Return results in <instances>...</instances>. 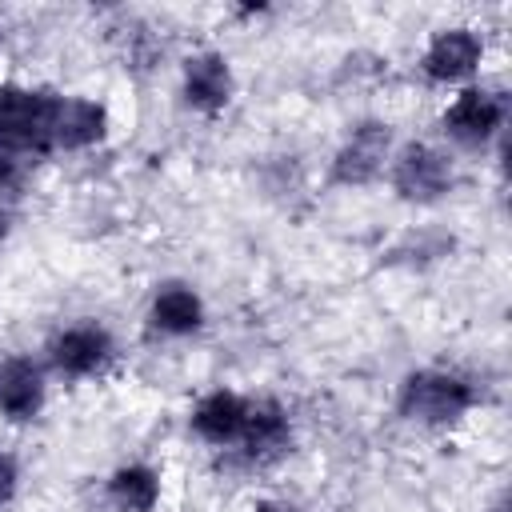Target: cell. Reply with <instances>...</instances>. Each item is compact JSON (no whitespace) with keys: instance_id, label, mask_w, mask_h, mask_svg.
Listing matches in <instances>:
<instances>
[{"instance_id":"obj_6","label":"cell","mask_w":512,"mask_h":512,"mask_svg":"<svg viewBox=\"0 0 512 512\" xmlns=\"http://www.w3.org/2000/svg\"><path fill=\"white\" fill-rule=\"evenodd\" d=\"M508 120V96L492 84H464L440 112V128L460 148H484L504 132Z\"/></svg>"},{"instance_id":"obj_4","label":"cell","mask_w":512,"mask_h":512,"mask_svg":"<svg viewBox=\"0 0 512 512\" xmlns=\"http://www.w3.org/2000/svg\"><path fill=\"white\" fill-rule=\"evenodd\" d=\"M392 148H396V136H392L388 120H376V116L356 120L328 160V184H336V188L376 184L392 160Z\"/></svg>"},{"instance_id":"obj_16","label":"cell","mask_w":512,"mask_h":512,"mask_svg":"<svg viewBox=\"0 0 512 512\" xmlns=\"http://www.w3.org/2000/svg\"><path fill=\"white\" fill-rule=\"evenodd\" d=\"M124 56H128L136 68H152V64L164 56V44L156 40L152 28H132V32H128V48H124Z\"/></svg>"},{"instance_id":"obj_3","label":"cell","mask_w":512,"mask_h":512,"mask_svg":"<svg viewBox=\"0 0 512 512\" xmlns=\"http://www.w3.org/2000/svg\"><path fill=\"white\" fill-rule=\"evenodd\" d=\"M384 176L404 204L424 208V204L444 200L456 188V160L432 140H404L400 148H392Z\"/></svg>"},{"instance_id":"obj_8","label":"cell","mask_w":512,"mask_h":512,"mask_svg":"<svg viewBox=\"0 0 512 512\" xmlns=\"http://www.w3.org/2000/svg\"><path fill=\"white\" fill-rule=\"evenodd\" d=\"M180 96L200 116H220L236 96L232 60L220 48H196L180 60Z\"/></svg>"},{"instance_id":"obj_7","label":"cell","mask_w":512,"mask_h":512,"mask_svg":"<svg viewBox=\"0 0 512 512\" xmlns=\"http://www.w3.org/2000/svg\"><path fill=\"white\" fill-rule=\"evenodd\" d=\"M416 64H420V76L428 84L464 88V84H472V76L484 64V36L472 24H444V28H436L428 36V44H424Z\"/></svg>"},{"instance_id":"obj_15","label":"cell","mask_w":512,"mask_h":512,"mask_svg":"<svg viewBox=\"0 0 512 512\" xmlns=\"http://www.w3.org/2000/svg\"><path fill=\"white\" fill-rule=\"evenodd\" d=\"M28 176H32V160L12 156V152H0V196H16V200H24Z\"/></svg>"},{"instance_id":"obj_17","label":"cell","mask_w":512,"mask_h":512,"mask_svg":"<svg viewBox=\"0 0 512 512\" xmlns=\"http://www.w3.org/2000/svg\"><path fill=\"white\" fill-rule=\"evenodd\" d=\"M16 492H20V464H16V456H12V452H4V448H0V508H4V504H12V500H16Z\"/></svg>"},{"instance_id":"obj_12","label":"cell","mask_w":512,"mask_h":512,"mask_svg":"<svg viewBox=\"0 0 512 512\" xmlns=\"http://www.w3.org/2000/svg\"><path fill=\"white\" fill-rule=\"evenodd\" d=\"M208 304L188 280H160L148 296V328L168 340H188L204 328Z\"/></svg>"},{"instance_id":"obj_19","label":"cell","mask_w":512,"mask_h":512,"mask_svg":"<svg viewBox=\"0 0 512 512\" xmlns=\"http://www.w3.org/2000/svg\"><path fill=\"white\" fill-rule=\"evenodd\" d=\"M248 512H288V508H284L280 500H256V504H252Z\"/></svg>"},{"instance_id":"obj_10","label":"cell","mask_w":512,"mask_h":512,"mask_svg":"<svg viewBox=\"0 0 512 512\" xmlns=\"http://www.w3.org/2000/svg\"><path fill=\"white\" fill-rule=\"evenodd\" d=\"M112 132V112L104 100L84 92H60L52 120V152H88Z\"/></svg>"},{"instance_id":"obj_9","label":"cell","mask_w":512,"mask_h":512,"mask_svg":"<svg viewBox=\"0 0 512 512\" xmlns=\"http://www.w3.org/2000/svg\"><path fill=\"white\" fill-rule=\"evenodd\" d=\"M244 464H276L280 456L292 452V412L288 404H280L276 396H260L248 404V420H244V432L236 440V448Z\"/></svg>"},{"instance_id":"obj_13","label":"cell","mask_w":512,"mask_h":512,"mask_svg":"<svg viewBox=\"0 0 512 512\" xmlns=\"http://www.w3.org/2000/svg\"><path fill=\"white\" fill-rule=\"evenodd\" d=\"M248 404H252V396H244L236 388H212L192 404L188 428H192V436H200L212 448H236L244 420H248Z\"/></svg>"},{"instance_id":"obj_1","label":"cell","mask_w":512,"mask_h":512,"mask_svg":"<svg viewBox=\"0 0 512 512\" xmlns=\"http://www.w3.org/2000/svg\"><path fill=\"white\" fill-rule=\"evenodd\" d=\"M476 404L480 384L456 368H412L396 388V412L416 428H456Z\"/></svg>"},{"instance_id":"obj_21","label":"cell","mask_w":512,"mask_h":512,"mask_svg":"<svg viewBox=\"0 0 512 512\" xmlns=\"http://www.w3.org/2000/svg\"><path fill=\"white\" fill-rule=\"evenodd\" d=\"M0 48H4V24H0Z\"/></svg>"},{"instance_id":"obj_18","label":"cell","mask_w":512,"mask_h":512,"mask_svg":"<svg viewBox=\"0 0 512 512\" xmlns=\"http://www.w3.org/2000/svg\"><path fill=\"white\" fill-rule=\"evenodd\" d=\"M16 220H20V200L16 196H0V244L12 236Z\"/></svg>"},{"instance_id":"obj_2","label":"cell","mask_w":512,"mask_h":512,"mask_svg":"<svg viewBox=\"0 0 512 512\" xmlns=\"http://www.w3.org/2000/svg\"><path fill=\"white\" fill-rule=\"evenodd\" d=\"M60 92L44 84L0 80V152L40 160L52 152V120Z\"/></svg>"},{"instance_id":"obj_14","label":"cell","mask_w":512,"mask_h":512,"mask_svg":"<svg viewBox=\"0 0 512 512\" xmlns=\"http://www.w3.org/2000/svg\"><path fill=\"white\" fill-rule=\"evenodd\" d=\"M104 496H108L112 512H156L160 508V496H164L160 468H152L144 460L120 464V468L108 472Z\"/></svg>"},{"instance_id":"obj_5","label":"cell","mask_w":512,"mask_h":512,"mask_svg":"<svg viewBox=\"0 0 512 512\" xmlns=\"http://www.w3.org/2000/svg\"><path fill=\"white\" fill-rule=\"evenodd\" d=\"M116 360V336L100 320H76L48 336L44 344V368L60 380H92L104 376Z\"/></svg>"},{"instance_id":"obj_11","label":"cell","mask_w":512,"mask_h":512,"mask_svg":"<svg viewBox=\"0 0 512 512\" xmlns=\"http://www.w3.org/2000/svg\"><path fill=\"white\" fill-rule=\"evenodd\" d=\"M48 404V368L24 352L0 356V416L8 424H28Z\"/></svg>"},{"instance_id":"obj_20","label":"cell","mask_w":512,"mask_h":512,"mask_svg":"<svg viewBox=\"0 0 512 512\" xmlns=\"http://www.w3.org/2000/svg\"><path fill=\"white\" fill-rule=\"evenodd\" d=\"M488 512H508V504H492V508H488Z\"/></svg>"}]
</instances>
